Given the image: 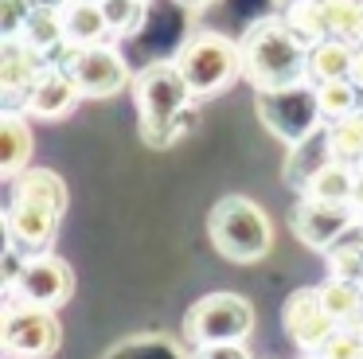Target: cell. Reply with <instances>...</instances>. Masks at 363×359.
<instances>
[{"label":"cell","mask_w":363,"mask_h":359,"mask_svg":"<svg viewBox=\"0 0 363 359\" xmlns=\"http://www.w3.org/2000/svg\"><path fill=\"white\" fill-rule=\"evenodd\" d=\"M82 101V90L74 82L67 62H48L43 74L35 78V86L24 94V114L35 121H63L74 114V106Z\"/></svg>","instance_id":"cell-10"},{"label":"cell","mask_w":363,"mask_h":359,"mask_svg":"<svg viewBox=\"0 0 363 359\" xmlns=\"http://www.w3.org/2000/svg\"><path fill=\"white\" fill-rule=\"evenodd\" d=\"M48 67V55L40 47H32L24 35H4L0 47V90L4 98H24L35 86V78Z\"/></svg>","instance_id":"cell-13"},{"label":"cell","mask_w":363,"mask_h":359,"mask_svg":"<svg viewBox=\"0 0 363 359\" xmlns=\"http://www.w3.org/2000/svg\"><path fill=\"white\" fill-rule=\"evenodd\" d=\"M359 172H363V164H359Z\"/></svg>","instance_id":"cell-32"},{"label":"cell","mask_w":363,"mask_h":359,"mask_svg":"<svg viewBox=\"0 0 363 359\" xmlns=\"http://www.w3.org/2000/svg\"><path fill=\"white\" fill-rule=\"evenodd\" d=\"M20 35L32 47H40L43 55H51L55 47H67V28H63V4H35L28 16Z\"/></svg>","instance_id":"cell-19"},{"label":"cell","mask_w":363,"mask_h":359,"mask_svg":"<svg viewBox=\"0 0 363 359\" xmlns=\"http://www.w3.org/2000/svg\"><path fill=\"white\" fill-rule=\"evenodd\" d=\"M113 35H133L145 23V0H102Z\"/></svg>","instance_id":"cell-24"},{"label":"cell","mask_w":363,"mask_h":359,"mask_svg":"<svg viewBox=\"0 0 363 359\" xmlns=\"http://www.w3.org/2000/svg\"><path fill=\"white\" fill-rule=\"evenodd\" d=\"M328 156L344 164H363V109L340 117V121L328 125Z\"/></svg>","instance_id":"cell-21"},{"label":"cell","mask_w":363,"mask_h":359,"mask_svg":"<svg viewBox=\"0 0 363 359\" xmlns=\"http://www.w3.org/2000/svg\"><path fill=\"white\" fill-rule=\"evenodd\" d=\"M32 8H35V0H0V31L4 35H20Z\"/></svg>","instance_id":"cell-27"},{"label":"cell","mask_w":363,"mask_h":359,"mask_svg":"<svg viewBox=\"0 0 363 359\" xmlns=\"http://www.w3.org/2000/svg\"><path fill=\"white\" fill-rule=\"evenodd\" d=\"M184 4H211V0H184Z\"/></svg>","instance_id":"cell-29"},{"label":"cell","mask_w":363,"mask_h":359,"mask_svg":"<svg viewBox=\"0 0 363 359\" xmlns=\"http://www.w3.org/2000/svg\"><path fill=\"white\" fill-rule=\"evenodd\" d=\"M355 180L359 168L344 160H328L305 180V199H320V203H352L355 195Z\"/></svg>","instance_id":"cell-16"},{"label":"cell","mask_w":363,"mask_h":359,"mask_svg":"<svg viewBox=\"0 0 363 359\" xmlns=\"http://www.w3.org/2000/svg\"><path fill=\"white\" fill-rule=\"evenodd\" d=\"M320 289V301H324V309H328V316H332V324L336 328H359L363 324V289H359V281H352V277H336L332 273L324 285H316Z\"/></svg>","instance_id":"cell-17"},{"label":"cell","mask_w":363,"mask_h":359,"mask_svg":"<svg viewBox=\"0 0 363 359\" xmlns=\"http://www.w3.org/2000/svg\"><path fill=\"white\" fill-rule=\"evenodd\" d=\"M359 86L352 82V78H328V82H316L313 90V106L320 117H328V121H340V117L355 114L359 109Z\"/></svg>","instance_id":"cell-20"},{"label":"cell","mask_w":363,"mask_h":359,"mask_svg":"<svg viewBox=\"0 0 363 359\" xmlns=\"http://www.w3.org/2000/svg\"><path fill=\"white\" fill-rule=\"evenodd\" d=\"M184 332L199 348L215 343H242L254 332V304L242 293H207L191 304Z\"/></svg>","instance_id":"cell-6"},{"label":"cell","mask_w":363,"mask_h":359,"mask_svg":"<svg viewBox=\"0 0 363 359\" xmlns=\"http://www.w3.org/2000/svg\"><path fill=\"white\" fill-rule=\"evenodd\" d=\"M285 23H289V28L297 31V35L305 39L308 47L320 43V39L328 35V16H324V0H293V4L285 8Z\"/></svg>","instance_id":"cell-22"},{"label":"cell","mask_w":363,"mask_h":359,"mask_svg":"<svg viewBox=\"0 0 363 359\" xmlns=\"http://www.w3.org/2000/svg\"><path fill=\"white\" fill-rule=\"evenodd\" d=\"M347 78H352V82H355V86H359V90H363V43L355 47V59H352V74H347Z\"/></svg>","instance_id":"cell-28"},{"label":"cell","mask_w":363,"mask_h":359,"mask_svg":"<svg viewBox=\"0 0 363 359\" xmlns=\"http://www.w3.org/2000/svg\"><path fill=\"white\" fill-rule=\"evenodd\" d=\"M67 211V184L51 168H24L12 180V199L4 211L9 242L20 258H32L51 250L55 231Z\"/></svg>","instance_id":"cell-1"},{"label":"cell","mask_w":363,"mask_h":359,"mask_svg":"<svg viewBox=\"0 0 363 359\" xmlns=\"http://www.w3.org/2000/svg\"><path fill=\"white\" fill-rule=\"evenodd\" d=\"M207 238L219 258L235 265H254L274 250V223L246 195H223L207 215Z\"/></svg>","instance_id":"cell-4"},{"label":"cell","mask_w":363,"mask_h":359,"mask_svg":"<svg viewBox=\"0 0 363 359\" xmlns=\"http://www.w3.org/2000/svg\"><path fill=\"white\" fill-rule=\"evenodd\" d=\"M305 359H320V355H305Z\"/></svg>","instance_id":"cell-31"},{"label":"cell","mask_w":363,"mask_h":359,"mask_svg":"<svg viewBox=\"0 0 363 359\" xmlns=\"http://www.w3.org/2000/svg\"><path fill=\"white\" fill-rule=\"evenodd\" d=\"M328 262H332V273H336V277L359 281L363 277V242H344L340 238L336 246L328 250Z\"/></svg>","instance_id":"cell-26"},{"label":"cell","mask_w":363,"mask_h":359,"mask_svg":"<svg viewBox=\"0 0 363 359\" xmlns=\"http://www.w3.org/2000/svg\"><path fill=\"white\" fill-rule=\"evenodd\" d=\"M63 340V324H59L55 309L32 301H12L0 320V343L9 351V359H51Z\"/></svg>","instance_id":"cell-7"},{"label":"cell","mask_w":363,"mask_h":359,"mask_svg":"<svg viewBox=\"0 0 363 359\" xmlns=\"http://www.w3.org/2000/svg\"><path fill=\"white\" fill-rule=\"evenodd\" d=\"M324 16H328V35L363 43V0H324Z\"/></svg>","instance_id":"cell-23"},{"label":"cell","mask_w":363,"mask_h":359,"mask_svg":"<svg viewBox=\"0 0 363 359\" xmlns=\"http://www.w3.org/2000/svg\"><path fill=\"white\" fill-rule=\"evenodd\" d=\"M35 153V133L24 109H4L0 117V176L16 180L24 168H32Z\"/></svg>","instance_id":"cell-14"},{"label":"cell","mask_w":363,"mask_h":359,"mask_svg":"<svg viewBox=\"0 0 363 359\" xmlns=\"http://www.w3.org/2000/svg\"><path fill=\"white\" fill-rule=\"evenodd\" d=\"M9 293H16L20 301H32V304L63 309L74 293V270H71V262H63L51 250H43V254H32L20 262Z\"/></svg>","instance_id":"cell-9"},{"label":"cell","mask_w":363,"mask_h":359,"mask_svg":"<svg viewBox=\"0 0 363 359\" xmlns=\"http://www.w3.org/2000/svg\"><path fill=\"white\" fill-rule=\"evenodd\" d=\"M352 203H320V199H305L297 207V219H293V226H297V234L305 238V246L313 250H332L340 238H344V231L352 226Z\"/></svg>","instance_id":"cell-12"},{"label":"cell","mask_w":363,"mask_h":359,"mask_svg":"<svg viewBox=\"0 0 363 359\" xmlns=\"http://www.w3.org/2000/svg\"><path fill=\"white\" fill-rule=\"evenodd\" d=\"M63 28H67V47H90L106 43L113 35L110 20H106L102 4H82V0H67L63 4Z\"/></svg>","instance_id":"cell-15"},{"label":"cell","mask_w":363,"mask_h":359,"mask_svg":"<svg viewBox=\"0 0 363 359\" xmlns=\"http://www.w3.org/2000/svg\"><path fill=\"white\" fill-rule=\"evenodd\" d=\"M355 47H359V43H347V39H336V35H324L320 43H313V47H308V82L347 78V74H352Z\"/></svg>","instance_id":"cell-18"},{"label":"cell","mask_w":363,"mask_h":359,"mask_svg":"<svg viewBox=\"0 0 363 359\" xmlns=\"http://www.w3.org/2000/svg\"><path fill=\"white\" fill-rule=\"evenodd\" d=\"M133 98H137V117H141V137L152 148L172 145L184 129V117L196 106V94L188 90L176 59L149 62L133 78Z\"/></svg>","instance_id":"cell-3"},{"label":"cell","mask_w":363,"mask_h":359,"mask_svg":"<svg viewBox=\"0 0 363 359\" xmlns=\"http://www.w3.org/2000/svg\"><path fill=\"white\" fill-rule=\"evenodd\" d=\"M145 4H149V0H145Z\"/></svg>","instance_id":"cell-33"},{"label":"cell","mask_w":363,"mask_h":359,"mask_svg":"<svg viewBox=\"0 0 363 359\" xmlns=\"http://www.w3.org/2000/svg\"><path fill=\"white\" fill-rule=\"evenodd\" d=\"M285 332L293 336V343L305 355H320L324 340L336 332V324H332L328 309L320 301V289H297V293H289V301H285Z\"/></svg>","instance_id":"cell-11"},{"label":"cell","mask_w":363,"mask_h":359,"mask_svg":"<svg viewBox=\"0 0 363 359\" xmlns=\"http://www.w3.org/2000/svg\"><path fill=\"white\" fill-rule=\"evenodd\" d=\"M82 4H102V0H82Z\"/></svg>","instance_id":"cell-30"},{"label":"cell","mask_w":363,"mask_h":359,"mask_svg":"<svg viewBox=\"0 0 363 359\" xmlns=\"http://www.w3.org/2000/svg\"><path fill=\"white\" fill-rule=\"evenodd\" d=\"M196 98H215L242 78V47L223 31H196L172 55Z\"/></svg>","instance_id":"cell-5"},{"label":"cell","mask_w":363,"mask_h":359,"mask_svg":"<svg viewBox=\"0 0 363 359\" xmlns=\"http://www.w3.org/2000/svg\"><path fill=\"white\" fill-rule=\"evenodd\" d=\"M242 78L262 94H281L308 82V43L285 23V16L258 20L242 39Z\"/></svg>","instance_id":"cell-2"},{"label":"cell","mask_w":363,"mask_h":359,"mask_svg":"<svg viewBox=\"0 0 363 359\" xmlns=\"http://www.w3.org/2000/svg\"><path fill=\"white\" fill-rule=\"evenodd\" d=\"M67 67H71L74 82H79L82 98H118L125 86H133V70H129L125 55L106 39V43H90V47H67Z\"/></svg>","instance_id":"cell-8"},{"label":"cell","mask_w":363,"mask_h":359,"mask_svg":"<svg viewBox=\"0 0 363 359\" xmlns=\"http://www.w3.org/2000/svg\"><path fill=\"white\" fill-rule=\"evenodd\" d=\"M320 359H363V328H336L324 340Z\"/></svg>","instance_id":"cell-25"}]
</instances>
